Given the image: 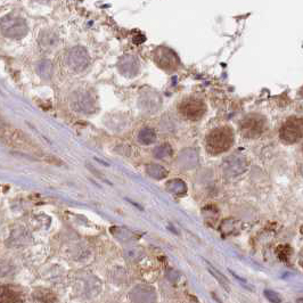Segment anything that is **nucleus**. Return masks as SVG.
Wrapping results in <instances>:
<instances>
[{
    "instance_id": "1",
    "label": "nucleus",
    "mask_w": 303,
    "mask_h": 303,
    "mask_svg": "<svg viewBox=\"0 0 303 303\" xmlns=\"http://www.w3.org/2000/svg\"><path fill=\"white\" fill-rule=\"evenodd\" d=\"M0 139L6 144L7 146L12 147L20 153L31 155L37 158H44L47 160V155L43 153L39 146L25 135L23 131L19 129L13 128V127L5 126L3 127L1 133H0Z\"/></svg>"
},
{
    "instance_id": "2",
    "label": "nucleus",
    "mask_w": 303,
    "mask_h": 303,
    "mask_svg": "<svg viewBox=\"0 0 303 303\" xmlns=\"http://www.w3.org/2000/svg\"><path fill=\"white\" fill-rule=\"evenodd\" d=\"M235 142V133L230 126H218L205 137V149L209 154L220 155L229 151Z\"/></svg>"
},
{
    "instance_id": "3",
    "label": "nucleus",
    "mask_w": 303,
    "mask_h": 303,
    "mask_svg": "<svg viewBox=\"0 0 303 303\" xmlns=\"http://www.w3.org/2000/svg\"><path fill=\"white\" fill-rule=\"evenodd\" d=\"M177 111L182 119L191 122H197L206 114L208 106L202 98L191 95L178 103Z\"/></svg>"
},
{
    "instance_id": "4",
    "label": "nucleus",
    "mask_w": 303,
    "mask_h": 303,
    "mask_svg": "<svg viewBox=\"0 0 303 303\" xmlns=\"http://www.w3.org/2000/svg\"><path fill=\"white\" fill-rule=\"evenodd\" d=\"M267 129V120L258 113H250L240 120L239 131L247 139H256Z\"/></svg>"
},
{
    "instance_id": "5",
    "label": "nucleus",
    "mask_w": 303,
    "mask_h": 303,
    "mask_svg": "<svg viewBox=\"0 0 303 303\" xmlns=\"http://www.w3.org/2000/svg\"><path fill=\"white\" fill-rule=\"evenodd\" d=\"M280 138L286 145H292L303 139V118L290 116L280 128Z\"/></svg>"
},
{
    "instance_id": "6",
    "label": "nucleus",
    "mask_w": 303,
    "mask_h": 303,
    "mask_svg": "<svg viewBox=\"0 0 303 303\" xmlns=\"http://www.w3.org/2000/svg\"><path fill=\"white\" fill-rule=\"evenodd\" d=\"M0 29L6 37L20 39L26 36L27 25L23 19L17 16H5L0 21Z\"/></svg>"
},
{
    "instance_id": "7",
    "label": "nucleus",
    "mask_w": 303,
    "mask_h": 303,
    "mask_svg": "<svg viewBox=\"0 0 303 303\" xmlns=\"http://www.w3.org/2000/svg\"><path fill=\"white\" fill-rule=\"evenodd\" d=\"M66 62L71 70L74 72H82L90 64V57L85 48L74 47L68 51Z\"/></svg>"
},
{
    "instance_id": "8",
    "label": "nucleus",
    "mask_w": 303,
    "mask_h": 303,
    "mask_svg": "<svg viewBox=\"0 0 303 303\" xmlns=\"http://www.w3.org/2000/svg\"><path fill=\"white\" fill-rule=\"evenodd\" d=\"M154 60L158 66L165 71L177 70L179 65V60L173 51L164 47L157 48L156 51H155Z\"/></svg>"
},
{
    "instance_id": "9",
    "label": "nucleus",
    "mask_w": 303,
    "mask_h": 303,
    "mask_svg": "<svg viewBox=\"0 0 303 303\" xmlns=\"http://www.w3.org/2000/svg\"><path fill=\"white\" fill-rule=\"evenodd\" d=\"M22 298L15 288L10 286H0V303H21Z\"/></svg>"
},
{
    "instance_id": "10",
    "label": "nucleus",
    "mask_w": 303,
    "mask_h": 303,
    "mask_svg": "<svg viewBox=\"0 0 303 303\" xmlns=\"http://www.w3.org/2000/svg\"><path fill=\"white\" fill-rule=\"evenodd\" d=\"M167 188H168L169 192L172 193V194L178 195V196L185 195L186 192H187V186H186L184 181L179 180V179L169 181L168 185H167Z\"/></svg>"
},
{
    "instance_id": "11",
    "label": "nucleus",
    "mask_w": 303,
    "mask_h": 303,
    "mask_svg": "<svg viewBox=\"0 0 303 303\" xmlns=\"http://www.w3.org/2000/svg\"><path fill=\"white\" fill-rule=\"evenodd\" d=\"M147 172H149L152 177L156 179H162L167 175V171H165L163 168H161L160 165H150V167L147 168Z\"/></svg>"
},
{
    "instance_id": "12",
    "label": "nucleus",
    "mask_w": 303,
    "mask_h": 303,
    "mask_svg": "<svg viewBox=\"0 0 303 303\" xmlns=\"http://www.w3.org/2000/svg\"><path fill=\"white\" fill-rule=\"evenodd\" d=\"M38 68H39V73L41 74V77L43 78H50V74H51V63L48 61H43L41 62V63L39 64V66H38Z\"/></svg>"
},
{
    "instance_id": "13",
    "label": "nucleus",
    "mask_w": 303,
    "mask_h": 303,
    "mask_svg": "<svg viewBox=\"0 0 303 303\" xmlns=\"http://www.w3.org/2000/svg\"><path fill=\"white\" fill-rule=\"evenodd\" d=\"M139 139H140V142L144 143V144H151L155 139V135H154L153 131H151V130L146 129V130H143V131L140 132Z\"/></svg>"
},
{
    "instance_id": "14",
    "label": "nucleus",
    "mask_w": 303,
    "mask_h": 303,
    "mask_svg": "<svg viewBox=\"0 0 303 303\" xmlns=\"http://www.w3.org/2000/svg\"><path fill=\"white\" fill-rule=\"evenodd\" d=\"M264 297H266L267 300L271 303H281V299L280 295H278L276 292H274V291H270V290L264 291Z\"/></svg>"
},
{
    "instance_id": "15",
    "label": "nucleus",
    "mask_w": 303,
    "mask_h": 303,
    "mask_svg": "<svg viewBox=\"0 0 303 303\" xmlns=\"http://www.w3.org/2000/svg\"><path fill=\"white\" fill-rule=\"evenodd\" d=\"M209 270H210V273L212 274V276H215L216 280H218L220 283H221V285L223 287L226 288V290H228V287H227V285H228V283H227V281H226V278L222 276V275H220L218 271L216 270H215L213 269V268H211V267H209Z\"/></svg>"
},
{
    "instance_id": "16",
    "label": "nucleus",
    "mask_w": 303,
    "mask_h": 303,
    "mask_svg": "<svg viewBox=\"0 0 303 303\" xmlns=\"http://www.w3.org/2000/svg\"><path fill=\"white\" fill-rule=\"evenodd\" d=\"M6 125L5 123H3L2 121H1V119H0V133H1V131H2V129H3V127H5Z\"/></svg>"
},
{
    "instance_id": "17",
    "label": "nucleus",
    "mask_w": 303,
    "mask_h": 303,
    "mask_svg": "<svg viewBox=\"0 0 303 303\" xmlns=\"http://www.w3.org/2000/svg\"><path fill=\"white\" fill-rule=\"evenodd\" d=\"M298 303H303V299H300V300H298Z\"/></svg>"
},
{
    "instance_id": "18",
    "label": "nucleus",
    "mask_w": 303,
    "mask_h": 303,
    "mask_svg": "<svg viewBox=\"0 0 303 303\" xmlns=\"http://www.w3.org/2000/svg\"><path fill=\"white\" fill-rule=\"evenodd\" d=\"M37 1H41V2H44V1H48V0H37Z\"/></svg>"
},
{
    "instance_id": "19",
    "label": "nucleus",
    "mask_w": 303,
    "mask_h": 303,
    "mask_svg": "<svg viewBox=\"0 0 303 303\" xmlns=\"http://www.w3.org/2000/svg\"><path fill=\"white\" fill-rule=\"evenodd\" d=\"M302 153H303V144H302Z\"/></svg>"
}]
</instances>
